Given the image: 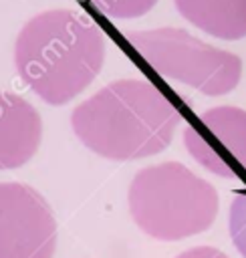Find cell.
Returning <instances> with one entry per match:
<instances>
[{
    "mask_svg": "<svg viewBox=\"0 0 246 258\" xmlns=\"http://www.w3.org/2000/svg\"><path fill=\"white\" fill-rule=\"evenodd\" d=\"M179 123L171 101L151 83L123 79L83 101L71 115L85 147L113 161H129L163 151Z\"/></svg>",
    "mask_w": 246,
    "mask_h": 258,
    "instance_id": "1",
    "label": "cell"
},
{
    "mask_svg": "<svg viewBox=\"0 0 246 258\" xmlns=\"http://www.w3.org/2000/svg\"><path fill=\"white\" fill-rule=\"evenodd\" d=\"M105 60V38L83 14L46 10L30 18L14 44L24 85L48 105H65L83 93Z\"/></svg>",
    "mask_w": 246,
    "mask_h": 258,
    "instance_id": "2",
    "label": "cell"
},
{
    "mask_svg": "<svg viewBox=\"0 0 246 258\" xmlns=\"http://www.w3.org/2000/svg\"><path fill=\"white\" fill-rule=\"evenodd\" d=\"M127 200L135 224L167 242L206 232L218 214L214 185L177 161L139 169Z\"/></svg>",
    "mask_w": 246,
    "mask_h": 258,
    "instance_id": "3",
    "label": "cell"
},
{
    "mask_svg": "<svg viewBox=\"0 0 246 258\" xmlns=\"http://www.w3.org/2000/svg\"><path fill=\"white\" fill-rule=\"evenodd\" d=\"M127 40L155 73L204 95L218 97L234 91L242 75V60L234 52L216 48L183 28L135 30Z\"/></svg>",
    "mask_w": 246,
    "mask_h": 258,
    "instance_id": "4",
    "label": "cell"
},
{
    "mask_svg": "<svg viewBox=\"0 0 246 258\" xmlns=\"http://www.w3.org/2000/svg\"><path fill=\"white\" fill-rule=\"evenodd\" d=\"M54 250L56 222L42 194L0 181V258H52Z\"/></svg>",
    "mask_w": 246,
    "mask_h": 258,
    "instance_id": "5",
    "label": "cell"
},
{
    "mask_svg": "<svg viewBox=\"0 0 246 258\" xmlns=\"http://www.w3.org/2000/svg\"><path fill=\"white\" fill-rule=\"evenodd\" d=\"M183 141L208 171L246 179V111L230 105L206 109L186 129Z\"/></svg>",
    "mask_w": 246,
    "mask_h": 258,
    "instance_id": "6",
    "label": "cell"
},
{
    "mask_svg": "<svg viewBox=\"0 0 246 258\" xmlns=\"http://www.w3.org/2000/svg\"><path fill=\"white\" fill-rule=\"evenodd\" d=\"M40 139V113L20 95L0 91V169H16L30 161Z\"/></svg>",
    "mask_w": 246,
    "mask_h": 258,
    "instance_id": "7",
    "label": "cell"
},
{
    "mask_svg": "<svg viewBox=\"0 0 246 258\" xmlns=\"http://www.w3.org/2000/svg\"><path fill=\"white\" fill-rule=\"evenodd\" d=\"M177 12L222 40H240L246 36V0H173Z\"/></svg>",
    "mask_w": 246,
    "mask_h": 258,
    "instance_id": "8",
    "label": "cell"
},
{
    "mask_svg": "<svg viewBox=\"0 0 246 258\" xmlns=\"http://www.w3.org/2000/svg\"><path fill=\"white\" fill-rule=\"evenodd\" d=\"M91 2L105 16L119 18V20L139 18L157 4V0H91Z\"/></svg>",
    "mask_w": 246,
    "mask_h": 258,
    "instance_id": "9",
    "label": "cell"
},
{
    "mask_svg": "<svg viewBox=\"0 0 246 258\" xmlns=\"http://www.w3.org/2000/svg\"><path fill=\"white\" fill-rule=\"evenodd\" d=\"M228 228H230V238L238 252L246 258V189L238 191L230 204V214H228Z\"/></svg>",
    "mask_w": 246,
    "mask_h": 258,
    "instance_id": "10",
    "label": "cell"
},
{
    "mask_svg": "<svg viewBox=\"0 0 246 258\" xmlns=\"http://www.w3.org/2000/svg\"><path fill=\"white\" fill-rule=\"evenodd\" d=\"M175 258H228L224 252L210 248V246H198V248H190L181 254H177Z\"/></svg>",
    "mask_w": 246,
    "mask_h": 258,
    "instance_id": "11",
    "label": "cell"
}]
</instances>
